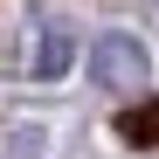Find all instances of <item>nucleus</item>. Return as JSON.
Masks as SVG:
<instances>
[{"mask_svg": "<svg viewBox=\"0 0 159 159\" xmlns=\"http://www.w3.org/2000/svg\"><path fill=\"white\" fill-rule=\"evenodd\" d=\"M118 131L131 145H159V104H131V111L118 118Z\"/></svg>", "mask_w": 159, "mask_h": 159, "instance_id": "nucleus-3", "label": "nucleus"}, {"mask_svg": "<svg viewBox=\"0 0 159 159\" xmlns=\"http://www.w3.org/2000/svg\"><path fill=\"white\" fill-rule=\"evenodd\" d=\"M145 69H152V56H145L139 35L111 28V35L90 42V83L97 90H145Z\"/></svg>", "mask_w": 159, "mask_h": 159, "instance_id": "nucleus-1", "label": "nucleus"}, {"mask_svg": "<svg viewBox=\"0 0 159 159\" xmlns=\"http://www.w3.org/2000/svg\"><path fill=\"white\" fill-rule=\"evenodd\" d=\"M69 56H76V42H69V28H42V48H35V76H42V83H56V76L69 69Z\"/></svg>", "mask_w": 159, "mask_h": 159, "instance_id": "nucleus-2", "label": "nucleus"}]
</instances>
